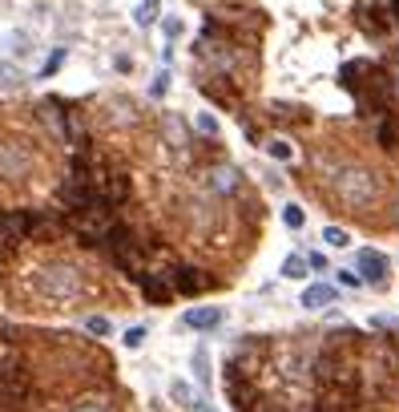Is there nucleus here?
Returning <instances> with one entry per match:
<instances>
[{
  "instance_id": "nucleus-13",
  "label": "nucleus",
  "mask_w": 399,
  "mask_h": 412,
  "mask_svg": "<svg viewBox=\"0 0 399 412\" xmlns=\"http://www.w3.org/2000/svg\"><path fill=\"white\" fill-rule=\"evenodd\" d=\"M266 154H271L274 162H290V158H295V149H290L287 142H283V138H274V142H266Z\"/></svg>"
},
{
  "instance_id": "nucleus-6",
  "label": "nucleus",
  "mask_w": 399,
  "mask_h": 412,
  "mask_svg": "<svg viewBox=\"0 0 399 412\" xmlns=\"http://www.w3.org/2000/svg\"><path fill=\"white\" fill-rule=\"evenodd\" d=\"M222 324V307H190L186 312V328L194 331H214Z\"/></svg>"
},
{
  "instance_id": "nucleus-5",
  "label": "nucleus",
  "mask_w": 399,
  "mask_h": 412,
  "mask_svg": "<svg viewBox=\"0 0 399 412\" xmlns=\"http://www.w3.org/2000/svg\"><path fill=\"white\" fill-rule=\"evenodd\" d=\"M335 299H339V291L331 287V283H311V287L303 291V299H299V303H303L306 312H323V307H331Z\"/></svg>"
},
{
  "instance_id": "nucleus-9",
  "label": "nucleus",
  "mask_w": 399,
  "mask_h": 412,
  "mask_svg": "<svg viewBox=\"0 0 399 412\" xmlns=\"http://www.w3.org/2000/svg\"><path fill=\"white\" fill-rule=\"evenodd\" d=\"M283 279H306V259L303 255H287V259H283Z\"/></svg>"
},
{
  "instance_id": "nucleus-16",
  "label": "nucleus",
  "mask_w": 399,
  "mask_h": 412,
  "mask_svg": "<svg viewBox=\"0 0 399 412\" xmlns=\"http://www.w3.org/2000/svg\"><path fill=\"white\" fill-rule=\"evenodd\" d=\"M0 85H4V89H16V85H20V69H16L13 61L0 65Z\"/></svg>"
},
{
  "instance_id": "nucleus-21",
  "label": "nucleus",
  "mask_w": 399,
  "mask_h": 412,
  "mask_svg": "<svg viewBox=\"0 0 399 412\" xmlns=\"http://www.w3.org/2000/svg\"><path fill=\"white\" fill-rule=\"evenodd\" d=\"M371 328H399V319H391V315H375Z\"/></svg>"
},
{
  "instance_id": "nucleus-17",
  "label": "nucleus",
  "mask_w": 399,
  "mask_h": 412,
  "mask_svg": "<svg viewBox=\"0 0 399 412\" xmlns=\"http://www.w3.org/2000/svg\"><path fill=\"white\" fill-rule=\"evenodd\" d=\"M145 335H149V331H145V328H142V324H137V328H129V331H126V335H121V344H126V347H129V352H137V347H142V344H145Z\"/></svg>"
},
{
  "instance_id": "nucleus-23",
  "label": "nucleus",
  "mask_w": 399,
  "mask_h": 412,
  "mask_svg": "<svg viewBox=\"0 0 399 412\" xmlns=\"http://www.w3.org/2000/svg\"><path fill=\"white\" fill-rule=\"evenodd\" d=\"M306 267H315V271H327V259H323V255H306Z\"/></svg>"
},
{
  "instance_id": "nucleus-18",
  "label": "nucleus",
  "mask_w": 399,
  "mask_h": 412,
  "mask_svg": "<svg viewBox=\"0 0 399 412\" xmlns=\"http://www.w3.org/2000/svg\"><path fill=\"white\" fill-rule=\"evenodd\" d=\"M194 126L206 133V138H218V117H214V114H198V117H194Z\"/></svg>"
},
{
  "instance_id": "nucleus-1",
  "label": "nucleus",
  "mask_w": 399,
  "mask_h": 412,
  "mask_svg": "<svg viewBox=\"0 0 399 412\" xmlns=\"http://www.w3.org/2000/svg\"><path fill=\"white\" fill-rule=\"evenodd\" d=\"M32 291L45 295V299H53V303H65V299H73L81 291V279H77L73 267H45V271H36Z\"/></svg>"
},
{
  "instance_id": "nucleus-11",
  "label": "nucleus",
  "mask_w": 399,
  "mask_h": 412,
  "mask_svg": "<svg viewBox=\"0 0 399 412\" xmlns=\"http://www.w3.org/2000/svg\"><path fill=\"white\" fill-rule=\"evenodd\" d=\"M323 243H327V247H351V234L343 231V227H323Z\"/></svg>"
},
{
  "instance_id": "nucleus-4",
  "label": "nucleus",
  "mask_w": 399,
  "mask_h": 412,
  "mask_svg": "<svg viewBox=\"0 0 399 412\" xmlns=\"http://www.w3.org/2000/svg\"><path fill=\"white\" fill-rule=\"evenodd\" d=\"M29 166H32V158H29V149L25 146H16V142H0V174H4V178H25Z\"/></svg>"
},
{
  "instance_id": "nucleus-14",
  "label": "nucleus",
  "mask_w": 399,
  "mask_h": 412,
  "mask_svg": "<svg viewBox=\"0 0 399 412\" xmlns=\"http://www.w3.org/2000/svg\"><path fill=\"white\" fill-rule=\"evenodd\" d=\"M85 331H89V335H109L113 324L105 319V315H89V319H85Z\"/></svg>"
},
{
  "instance_id": "nucleus-8",
  "label": "nucleus",
  "mask_w": 399,
  "mask_h": 412,
  "mask_svg": "<svg viewBox=\"0 0 399 412\" xmlns=\"http://www.w3.org/2000/svg\"><path fill=\"white\" fill-rule=\"evenodd\" d=\"M234 186H238V170H234V166H218V170H214V190H218V194H230Z\"/></svg>"
},
{
  "instance_id": "nucleus-25",
  "label": "nucleus",
  "mask_w": 399,
  "mask_h": 412,
  "mask_svg": "<svg viewBox=\"0 0 399 412\" xmlns=\"http://www.w3.org/2000/svg\"><path fill=\"white\" fill-rule=\"evenodd\" d=\"M395 222H399V206H395Z\"/></svg>"
},
{
  "instance_id": "nucleus-19",
  "label": "nucleus",
  "mask_w": 399,
  "mask_h": 412,
  "mask_svg": "<svg viewBox=\"0 0 399 412\" xmlns=\"http://www.w3.org/2000/svg\"><path fill=\"white\" fill-rule=\"evenodd\" d=\"M165 93H170V69H161L154 77V85H149V98H165Z\"/></svg>"
},
{
  "instance_id": "nucleus-2",
  "label": "nucleus",
  "mask_w": 399,
  "mask_h": 412,
  "mask_svg": "<svg viewBox=\"0 0 399 412\" xmlns=\"http://www.w3.org/2000/svg\"><path fill=\"white\" fill-rule=\"evenodd\" d=\"M335 190H339V198H343L347 206H367L371 198H375V178H371L367 170L351 166V170L335 174Z\"/></svg>"
},
{
  "instance_id": "nucleus-22",
  "label": "nucleus",
  "mask_w": 399,
  "mask_h": 412,
  "mask_svg": "<svg viewBox=\"0 0 399 412\" xmlns=\"http://www.w3.org/2000/svg\"><path fill=\"white\" fill-rule=\"evenodd\" d=\"M339 283H343V287H359V275H355V271H339Z\"/></svg>"
},
{
  "instance_id": "nucleus-20",
  "label": "nucleus",
  "mask_w": 399,
  "mask_h": 412,
  "mask_svg": "<svg viewBox=\"0 0 399 412\" xmlns=\"http://www.w3.org/2000/svg\"><path fill=\"white\" fill-rule=\"evenodd\" d=\"M61 61H65V49H57V53H53V57L45 61V77H53V73L61 69Z\"/></svg>"
},
{
  "instance_id": "nucleus-12",
  "label": "nucleus",
  "mask_w": 399,
  "mask_h": 412,
  "mask_svg": "<svg viewBox=\"0 0 399 412\" xmlns=\"http://www.w3.org/2000/svg\"><path fill=\"white\" fill-rule=\"evenodd\" d=\"M283 222H287L290 231H303V222H306V215H303V206H283Z\"/></svg>"
},
{
  "instance_id": "nucleus-15",
  "label": "nucleus",
  "mask_w": 399,
  "mask_h": 412,
  "mask_svg": "<svg viewBox=\"0 0 399 412\" xmlns=\"http://www.w3.org/2000/svg\"><path fill=\"white\" fill-rule=\"evenodd\" d=\"M170 396H174L177 404H186V408H190V400H194V388H190V384H186V380H174V384H170Z\"/></svg>"
},
{
  "instance_id": "nucleus-7",
  "label": "nucleus",
  "mask_w": 399,
  "mask_h": 412,
  "mask_svg": "<svg viewBox=\"0 0 399 412\" xmlns=\"http://www.w3.org/2000/svg\"><path fill=\"white\" fill-rule=\"evenodd\" d=\"M190 368H194V380H198V388L202 392H210V347L206 344H198L194 347V356H190Z\"/></svg>"
},
{
  "instance_id": "nucleus-3",
  "label": "nucleus",
  "mask_w": 399,
  "mask_h": 412,
  "mask_svg": "<svg viewBox=\"0 0 399 412\" xmlns=\"http://www.w3.org/2000/svg\"><path fill=\"white\" fill-rule=\"evenodd\" d=\"M355 271H359V283H371V287H384L387 283V255L379 251H359L355 255Z\"/></svg>"
},
{
  "instance_id": "nucleus-24",
  "label": "nucleus",
  "mask_w": 399,
  "mask_h": 412,
  "mask_svg": "<svg viewBox=\"0 0 399 412\" xmlns=\"http://www.w3.org/2000/svg\"><path fill=\"white\" fill-rule=\"evenodd\" d=\"M73 412H105V408H101V404H77Z\"/></svg>"
},
{
  "instance_id": "nucleus-10",
  "label": "nucleus",
  "mask_w": 399,
  "mask_h": 412,
  "mask_svg": "<svg viewBox=\"0 0 399 412\" xmlns=\"http://www.w3.org/2000/svg\"><path fill=\"white\" fill-rule=\"evenodd\" d=\"M154 17H158V0H137V8H133V20H137L142 29H149V25H154Z\"/></svg>"
}]
</instances>
